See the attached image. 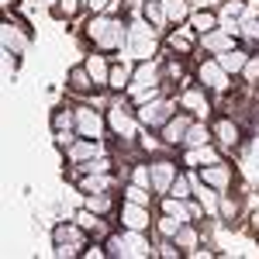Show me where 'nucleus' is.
<instances>
[{
	"instance_id": "bb28decb",
	"label": "nucleus",
	"mask_w": 259,
	"mask_h": 259,
	"mask_svg": "<svg viewBox=\"0 0 259 259\" xmlns=\"http://www.w3.org/2000/svg\"><path fill=\"white\" fill-rule=\"evenodd\" d=\"M177 228H180V221H173V214H169V218H162V232H166V235H173Z\"/></svg>"
},
{
	"instance_id": "a211bd4d",
	"label": "nucleus",
	"mask_w": 259,
	"mask_h": 259,
	"mask_svg": "<svg viewBox=\"0 0 259 259\" xmlns=\"http://www.w3.org/2000/svg\"><path fill=\"white\" fill-rule=\"evenodd\" d=\"M204 180H211V183H225V180H228V173H225V169H218V166H211V169H204Z\"/></svg>"
},
{
	"instance_id": "473e14b6",
	"label": "nucleus",
	"mask_w": 259,
	"mask_h": 259,
	"mask_svg": "<svg viewBox=\"0 0 259 259\" xmlns=\"http://www.w3.org/2000/svg\"><path fill=\"white\" fill-rule=\"evenodd\" d=\"M135 183H149V173L145 169H135Z\"/></svg>"
},
{
	"instance_id": "2f4dec72",
	"label": "nucleus",
	"mask_w": 259,
	"mask_h": 259,
	"mask_svg": "<svg viewBox=\"0 0 259 259\" xmlns=\"http://www.w3.org/2000/svg\"><path fill=\"white\" fill-rule=\"evenodd\" d=\"M62 11H66V14H73V11H76V0H62Z\"/></svg>"
},
{
	"instance_id": "5701e85b",
	"label": "nucleus",
	"mask_w": 259,
	"mask_h": 259,
	"mask_svg": "<svg viewBox=\"0 0 259 259\" xmlns=\"http://www.w3.org/2000/svg\"><path fill=\"white\" fill-rule=\"evenodd\" d=\"M207 45L211 49H232V41H225L221 35H207Z\"/></svg>"
},
{
	"instance_id": "6ab92c4d",
	"label": "nucleus",
	"mask_w": 259,
	"mask_h": 259,
	"mask_svg": "<svg viewBox=\"0 0 259 259\" xmlns=\"http://www.w3.org/2000/svg\"><path fill=\"white\" fill-rule=\"evenodd\" d=\"M128 200H132V204H149V194L139 190V187H128Z\"/></svg>"
},
{
	"instance_id": "393cba45",
	"label": "nucleus",
	"mask_w": 259,
	"mask_h": 259,
	"mask_svg": "<svg viewBox=\"0 0 259 259\" xmlns=\"http://www.w3.org/2000/svg\"><path fill=\"white\" fill-rule=\"evenodd\" d=\"M73 87H76V90H87V87H90V83H87V73H83V69H76V73H73Z\"/></svg>"
},
{
	"instance_id": "c756f323",
	"label": "nucleus",
	"mask_w": 259,
	"mask_h": 259,
	"mask_svg": "<svg viewBox=\"0 0 259 259\" xmlns=\"http://www.w3.org/2000/svg\"><path fill=\"white\" fill-rule=\"evenodd\" d=\"M180 245H194V232H180Z\"/></svg>"
},
{
	"instance_id": "c85d7f7f",
	"label": "nucleus",
	"mask_w": 259,
	"mask_h": 259,
	"mask_svg": "<svg viewBox=\"0 0 259 259\" xmlns=\"http://www.w3.org/2000/svg\"><path fill=\"white\" fill-rule=\"evenodd\" d=\"M145 14H149L152 21H159V24H162V11H159V7H145Z\"/></svg>"
},
{
	"instance_id": "9d476101",
	"label": "nucleus",
	"mask_w": 259,
	"mask_h": 259,
	"mask_svg": "<svg viewBox=\"0 0 259 259\" xmlns=\"http://www.w3.org/2000/svg\"><path fill=\"white\" fill-rule=\"evenodd\" d=\"M218 135H221L225 145H235V142H239V128H235V124H228V121H221V124H218Z\"/></svg>"
},
{
	"instance_id": "72a5a7b5",
	"label": "nucleus",
	"mask_w": 259,
	"mask_h": 259,
	"mask_svg": "<svg viewBox=\"0 0 259 259\" xmlns=\"http://www.w3.org/2000/svg\"><path fill=\"white\" fill-rule=\"evenodd\" d=\"M94 4H97V7H100V4H104V0H94Z\"/></svg>"
},
{
	"instance_id": "f03ea898",
	"label": "nucleus",
	"mask_w": 259,
	"mask_h": 259,
	"mask_svg": "<svg viewBox=\"0 0 259 259\" xmlns=\"http://www.w3.org/2000/svg\"><path fill=\"white\" fill-rule=\"evenodd\" d=\"M132 49H135V56L145 59V56H152V38H149V31L135 24V31H132Z\"/></svg>"
},
{
	"instance_id": "f257e3e1",
	"label": "nucleus",
	"mask_w": 259,
	"mask_h": 259,
	"mask_svg": "<svg viewBox=\"0 0 259 259\" xmlns=\"http://www.w3.org/2000/svg\"><path fill=\"white\" fill-rule=\"evenodd\" d=\"M90 35L104 45V49H111V45H121V38H124V31H121V24L118 21H111V18H100L90 24Z\"/></svg>"
},
{
	"instance_id": "cd10ccee",
	"label": "nucleus",
	"mask_w": 259,
	"mask_h": 259,
	"mask_svg": "<svg viewBox=\"0 0 259 259\" xmlns=\"http://www.w3.org/2000/svg\"><path fill=\"white\" fill-rule=\"evenodd\" d=\"M235 14H242V4L235 0V4H225V18H235Z\"/></svg>"
},
{
	"instance_id": "4468645a",
	"label": "nucleus",
	"mask_w": 259,
	"mask_h": 259,
	"mask_svg": "<svg viewBox=\"0 0 259 259\" xmlns=\"http://www.w3.org/2000/svg\"><path fill=\"white\" fill-rule=\"evenodd\" d=\"M152 80H156V69H152V66H142L139 76H135V83H139V87H149Z\"/></svg>"
},
{
	"instance_id": "1a4fd4ad",
	"label": "nucleus",
	"mask_w": 259,
	"mask_h": 259,
	"mask_svg": "<svg viewBox=\"0 0 259 259\" xmlns=\"http://www.w3.org/2000/svg\"><path fill=\"white\" fill-rule=\"evenodd\" d=\"M124 221H128L132 228H145V225H149V214H145V211H139V207L132 204V207L124 211Z\"/></svg>"
},
{
	"instance_id": "412c9836",
	"label": "nucleus",
	"mask_w": 259,
	"mask_h": 259,
	"mask_svg": "<svg viewBox=\"0 0 259 259\" xmlns=\"http://www.w3.org/2000/svg\"><path fill=\"white\" fill-rule=\"evenodd\" d=\"M166 214H177L180 221H187V211H183V207H180L177 200H166Z\"/></svg>"
},
{
	"instance_id": "2eb2a0df",
	"label": "nucleus",
	"mask_w": 259,
	"mask_h": 259,
	"mask_svg": "<svg viewBox=\"0 0 259 259\" xmlns=\"http://www.w3.org/2000/svg\"><path fill=\"white\" fill-rule=\"evenodd\" d=\"M183 104H187V107H194V111H207V100L200 97V94H187Z\"/></svg>"
},
{
	"instance_id": "0eeeda50",
	"label": "nucleus",
	"mask_w": 259,
	"mask_h": 259,
	"mask_svg": "<svg viewBox=\"0 0 259 259\" xmlns=\"http://www.w3.org/2000/svg\"><path fill=\"white\" fill-rule=\"evenodd\" d=\"M190 132V124H187V118H177V121H169L166 124V142H180L183 135Z\"/></svg>"
},
{
	"instance_id": "7ed1b4c3",
	"label": "nucleus",
	"mask_w": 259,
	"mask_h": 259,
	"mask_svg": "<svg viewBox=\"0 0 259 259\" xmlns=\"http://www.w3.org/2000/svg\"><path fill=\"white\" fill-rule=\"evenodd\" d=\"M200 76H204V80H207V87H225V69H221L218 62H207V66H204V69H200Z\"/></svg>"
},
{
	"instance_id": "20e7f679",
	"label": "nucleus",
	"mask_w": 259,
	"mask_h": 259,
	"mask_svg": "<svg viewBox=\"0 0 259 259\" xmlns=\"http://www.w3.org/2000/svg\"><path fill=\"white\" fill-rule=\"evenodd\" d=\"M173 173H177V169H173V162H156V166H152V180H156V187L166 190V183L173 180Z\"/></svg>"
},
{
	"instance_id": "f8f14e48",
	"label": "nucleus",
	"mask_w": 259,
	"mask_h": 259,
	"mask_svg": "<svg viewBox=\"0 0 259 259\" xmlns=\"http://www.w3.org/2000/svg\"><path fill=\"white\" fill-rule=\"evenodd\" d=\"M87 73H90L94 80H104V76H107V69H104V62H100V56H94V59L87 62Z\"/></svg>"
},
{
	"instance_id": "39448f33",
	"label": "nucleus",
	"mask_w": 259,
	"mask_h": 259,
	"mask_svg": "<svg viewBox=\"0 0 259 259\" xmlns=\"http://www.w3.org/2000/svg\"><path fill=\"white\" fill-rule=\"evenodd\" d=\"M218 66H221V69H232V73H239L242 66H245V52H232V49H228V52H225V56L218 59Z\"/></svg>"
},
{
	"instance_id": "f3484780",
	"label": "nucleus",
	"mask_w": 259,
	"mask_h": 259,
	"mask_svg": "<svg viewBox=\"0 0 259 259\" xmlns=\"http://www.w3.org/2000/svg\"><path fill=\"white\" fill-rule=\"evenodd\" d=\"M187 142H190V145H204V142H207V132H204V128H190V132H187Z\"/></svg>"
},
{
	"instance_id": "aec40b11",
	"label": "nucleus",
	"mask_w": 259,
	"mask_h": 259,
	"mask_svg": "<svg viewBox=\"0 0 259 259\" xmlns=\"http://www.w3.org/2000/svg\"><path fill=\"white\" fill-rule=\"evenodd\" d=\"M197 197L204 200V207H207V211H214V197H211V190H207V187H200V183H197Z\"/></svg>"
},
{
	"instance_id": "4be33fe9",
	"label": "nucleus",
	"mask_w": 259,
	"mask_h": 259,
	"mask_svg": "<svg viewBox=\"0 0 259 259\" xmlns=\"http://www.w3.org/2000/svg\"><path fill=\"white\" fill-rule=\"evenodd\" d=\"M83 156H94V145H90V142H83V145L73 149V159H83Z\"/></svg>"
},
{
	"instance_id": "b1692460",
	"label": "nucleus",
	"mask_w": 259,
	"mask_h": 259,
	"mask_svg": "<svg viewBox=\"0 0 259 259\" xmlns=\"http://www.w3.org/2000/svg\"><path fill=\"white\" fill-rule=\"evenodd\" d=\"M124 80H128V69H114L111 73V87H124Z\"/></svg>"
},
{
	"instance_id": "dca6fc26",
	"label": "nucleus",
	"mask_w": 259,
	"mask_h": 259,
	"mask_svg": "<svg viewBox=\"0 0 259 259\" xmlns=\"http://www.w3.org/2000/svg\"><path fill=\"white\" fill-rule=\"evenodd\" d=\"M194 28H200V31H211V28H214V18H211V14H194Z\"/></svg>"
},
{
	"instance_id": "9b49d317",
	"label": "nucleus",
	"mask_w": 259,
	"mask_h": 259,
	"mask_svg": "<svg viewBox=\"0 0 259 259\" xmlns=\"http://www.w3.org/2000/svg\"><path fill=\"white\" fill-rule=\"evenodd\" d=\"M111 124H114L118 132H124V135L132 132V121H128L124 114H121V107H114V111H111Z\"/></svg>"
},
{
	"instance_id": "7c9ffc66",
	"label": "nucleus",
	"mask_w": 259,
	"mask_h": 259,
	"mask_svg": "<svg viewBox=\"0 0 259 259\" xmlns=\"http://www.w3.org/2000/svg\"><path fill=\"white\" fill-rule=\"evenodd\" d=\"M245 73H249V76H259V59L249 62V66H245Z\"/></svg>"
},
{
	"instance_id": "a878e982",
	"label": "nucleus",
	"mask_w": 259,
	"mask_h": 259,
	"mask_svg": "<svg viewBox=\"0 0 259 259\" xmlns=\"http://www.w3.org/2000/svg\"><path fill=\"white\" fill-rule=\"evenodd\" d=\"M173 194H177V197H187V180H183V177L173 180Z\"/></svg>"
},
{
	"instance_id": "6e6552de",
	"label": "nucleus",
	"mask_w": 259,
	"mask_h": 259,
	"mask_svg": "<svg viewBox=\"0 0 259 259\" xmlns=\"http://www.w3.org/2000/svg\"><path fill=\"white\" fill-rule=\"evenodd\" d=\"M80 132L83 135H97L100 132V118L90 114V111H80Z\"/></svg>"
},
{
	"instance_id": "423d86ee",
	"label": "nucleus",
	"mask_w": 259,
	"mask_h": 259,
	"mask_svg": "<svg viewBox=\"0 0 259 259\" xmlns=\"http://www.w3.org/2000/svg\"><path fill=\"white\" fill-rule=\"evenodd\" d=\"M139 118L145 121V124H159V121L166 118V104H152V107H142Z\"/></svg>"
},
{
	"instance_id": "ddd939ff",
	"label": "nucleus",
	"mask_w": 259,
	"mask_h": 259,
	"mask_svg": "<svg viewBox=\"0 0 259 259\" xmlns=\"http://www.w3.org/2000/svg\"><path fill=\"white\" fill-rule=\"evenodd\" d=\"M166 14H169V18H187V7H183V4H180V0H166Z\"/></svg>"
}]
</instances>
